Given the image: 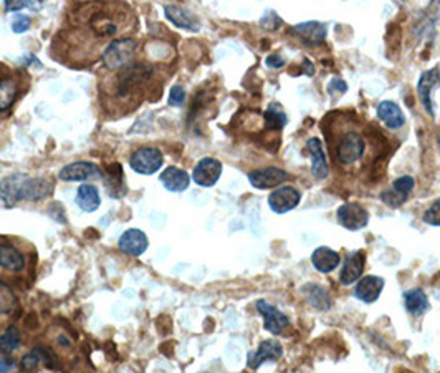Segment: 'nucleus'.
<instances>
[{"instance_id":"nucleus-1","label":"nucleus","mask_w":440,"mask_h":373,"mask_svg":"<svg viewBox=\"0 0 440 373\" xmlns=\"http://www.w3.org/2000/svg\"><path fill=\"white\" fill-rule=\"evenodd\" d=\"M53 191V184L43 178H30L27 174H10L0 181V201L7 206L22 203V201H38L48 198Z\"/></svg>"},{"instance_id":"nucleus-2","label":"nucleus","mask_w":440,"mask_h":373,"mask_svg":"<svg viewBox=\"0 0 440 373\" xmlns=\"http://www.w3.org/2000/svg\"><path fill=\"white\" fill-rule=\"evenodd\" d=\"M153 75L154 68L143 62H133L128 67L118 70L113 82L109 83L111 97L119 102H128L141 93V88L153 80Z\"/></svg>"},{"instance_id":"nucleus-3","label":"nucleus","mask_w":440,"mask_h":373,"mask_svg":"<svg viewBox=\"0 0 440 373\" xmlns=\"http://www.w3.org/2000/svg\"><path fill=\"white\" fill-rule=\"evenodd\" d=\"M136 52H138V42L133 38H118L106 45V48L101 53L103 67L109 72H118V70L128 67L134 62Z\"/></svg>"},{"instance_id":"nucleus-4","label":"nucleus","mask_w":440,"mask_h":373,"mask_svg":"<svg viewBox=\"0 0 440 373\" xmlns=\"http://www.w3.org/2000/svg\"><path fill=\"white\" fill-rule=\"evenodd\" d=\"M164 164V156L161 153L159 148H154V146H143V148H138L131 154L129 158V166L131 169L136 171L138 174L151 176L163 168Z\"/></svg>"},{"instance_id":"nucleus-5","label":"nucleus","mask_w":440,"mask_h":373,"mask_svg":"<svg viewBox=\"0 0 440 373\" xmlns=\"http://www.w3.org/2000/svg\"><path fill=\"white\" fill-rule=\"evenodd\" d=\"M364 149H366V143L364 138L358 131H348L341 136L336 146V159L340 164H354L356 161L363 158Z\"/></svg>"},{"instance_id":"nucleus-6","label":"nucleus","mask_w":440,"mask_h":373,"mask_svg":"<svg viewBox=\"0 0 440 373\" xmlns=\"http://www.w3.org/2000/svg\"><path fill=\"white\" fill-rule=\"evenodd\" d=\"M439 87H440V70L437 67L424 72L421 75V78H419L417 95L429 117H436V112H434V103H432V92Z\"/></svg>"},{"instance_id":"nucleus-7","label":"nucleus","mask_w":440,"mask_h":373,"mask_svg":"<svg viewBox=\"0 0 440 373\" xmlns=\"http://www.w3.org/2000/svg\"><path fill=\"white\" fill-rule=\"evenodd\" d=\"M301 201L300 191L293 186H281L273 191V193L268 196V206L273 213L277 214H285L288 211L295 209Z\"/></svg>"},{"instance_id":"nucleus-8","label":"nucleus","mask_w":440,"mask_h":373,"mask_svg":"<svg viewBox=\"0 0 440 373\" xmlns=\"http://www.w3.org/2000/svg\"><path fill=\"white\" fill-rule=\"evenodd\" d=\"M414 186H416V181H414L412 176H401V178L394 181L391 188L384 191L381 194V201L389 208H399L409 199V196L414 191Z\"/></svg>"},{"instance_id":"nucleus-9","label":"nucleus","mask_w":440,"mask_h":373,"mask_svg":"<svg viewBox=\"0 0 440 373\" xmlns=\"http://www.w3.org/2000/svg\"><path fill=\"white\" fill-rule=\"evenodd\" d=\"M222 174V163L215 158H202L192 171V179L200 188H212Z\"/></svg>"},{"instance_id":"nucleus-10","label":"nucleus","mask_w":440,"mask_h":373,"mask_svg":"<svg viewBox=\"0 0 440 373\" xmlns=\"http://www.w3.org/2000/svg\"><path fill=\"white\" fill-rule=\"evenodd\" d=\"M338 221L348 231H359L367 226L369 214L361 204L346 203L338 209Z\"/></svg>"},{"instance_id":"nucleus-11","label":"nucleus","mask_w":440,"mask_h":373,"mask_svg":"<svg viewBox=\"0 0 440 373\" xmlns=\"http://www.w3.org/2000/svg\"><path fill=\"white\" fill-rule=\"evenodd\" d=\"M288 176L286 171L280 168H264V169H255L249 173L250 184L257 189H272L278 188L283 183H286Z\"/></svg>"},{"instance_id":"nucleus-12","label":"nucleus","mask_w":440,"mask_h":373,"mask_svg":"<svg viewBox=\"0 0 440 373\" xmlns=\"http://www.w3.org/2000/svg\"><path fill=\"white\" fill-rule=\"evenodd\" d=\"M101 178V169L95 163L90 161H77L72 163L60 171V179L67 181V183H73V181H88V179H100Z\"/></svg>"},{"instance_id":"nucleus-13","label":"nucleus","mask_w":440,"mask_h":373,"mask_svg":"<svg viewBox=\"0 0 440 373\" xmlns=\"http://www.w3.org/2000/svg\"><path fill=\"white\" fill-rule=\"evenodd\" d=\"M27 267V261L17 246L12 243H0V270L10 272V274H20Z\"/></svg>"},{"instance_id":"nucleus-14","label":"nucleus","mask_w":440,"mask_h":373,"mask_svg":"<svg viewBox=\"0 0 440 373\" xmlns=\"http://www.w3.org/2000/svg\"><path fill=\"white\" fill-rule=\"evenodd\" d=\"M257 310H259L260 314L264 315L265 330H268L273 335H280L281 332H285L286 327L290 325V320H288V317L283 314L281 310H278L277 307L268 304L267 300L257 302Z\"/></svg>"},{"instance_id":"nucleus-15","label":"nucleus","mask_w":440,"mask_h":373,"mask_svg":"<svg viewBox=\"0 0 440 373\" xmlns=\"http://www.w3.org/2000/svg\"><path fill=\"white\" fill-rule=\"evenodd\" d=\"M118 246L126 256L139 257L141 254H144V252L148 251L149 241H148V236L144 234V231L128 229L121 234Z\"/></svg>"},{"instance_id":"nucleus-16","label":"nucleus","mask_w":440,"mask_h":373,"mask_svg":"<svg viewBox=\"0 0 440 373\" xmlns=\"http://www.w3.org/2000/svg\"><path fill=\"white\" fill-rule=\"evenodd\" d=\"M20 88L17 78L5 67H0V112L12 108L15 100L18 98Z\"/></svg>"},{"instance_id":"nucleus-17","label":"nucleus","mask_w":440,"mask_h":373,"mask_svg":"<svg viewBox=\"0 0 440 373\" xmlns=\"http://www.w3.org/2000/svg\"><path fill=\"white\" fill-rule=\"evenodd\" d=\"M384 289V279L377 275H366L361 277L358 280L356 289H354V294L359 300L366 302V304H372L379 299L381 292Z\"/></svg>"},{"instance_id":"nucleus-18","label":"nucleus","mask_w":440,"mask_h":373,"mask_svg":"<svg viewBox=\"0 0 440 373\" xmlns=\"http://www.w3.org/2000/svg\"><path fill=\"white\" fill-rule=\"evenodd\" d=\"M364 264H366V254L363 251L353 252L346 257L345 266H343L341 274H340V282L343 285H351L354 282L361 279L363 272H364Z\"/></svg>"},{"instance_id":"nucleus-19","label":"nucleus","mask_w":440,"mask_h":373,"mask_svg":"<svg viewBox=\"0 0 440 373\" xmlns=\"http://www.w3.org/2000/svg\"><path fill=\"white\" fill-rule=\"evenodd\" d=\"M291 32L295 33L298 38L303 40L306 45L316 47V45H321L323 42H325L326 25L321 22H303V23L295 25Z\"/></svg>"},{"instance_id":"nucleus-20","label":"nucleus","mask_w":440,"mask_h":373,"mask_svg":"<svg viewBox=\"0 0 440 373\" xmlns=\"http://www.w3.org/2000/svg\"><path fill=\"white\" fill-rule=\"evenodd\" d=\"M306 151L310 153L311 158V174L316 179H325L330 174V168H328L325 151H323V143L320 138H310L306 143Z\"/></svg>"},{"instance_id":"nucleus-21","label":"nucleus","mask_w":440,"mask_h":373,"mask_svg":"<svg viewBox=\"0 0 440 373\" xmlns=\"http://www.w3.org/2000/svg\"><path fill=\"white\" fill-rule=\"evenodd\" d=\"M281 354H283L281 345L278 344L277 340H265L259 345L257 352H252L249 355V367L252 370H257L262 364H265L267 360L270 362L278 360Z\"/></svg>"},{"instance_id":"nucleus-22","label":"nucleus","mask_w":440,"mask_h":373,"mask_svg":"<svg viewBox=\"0 0 440 373\" xmlns=\"http://www.w3.org/2000/svg\"><path fill=\"white\" fill-rule=\"evenodd\" d=\"M161 183L171 193H184L191 184V176L186 173L184 169L176 168V166H169L163 171V174L159 176Z\"/></svg>"},{"instance_id":"nucleus-23","label":"nucleus","mask_w":440,"mask_h":373,"mask_svg":"<svg viewBox=\"0 0 440 373\" xmlns=\"http://www.w3.org/2000/svg\"><path fill=\"white\" fill-rule=\"evenodd\" d=\"M377 118L381 120L389 130H399L406 123V117H404L401 107H399L397 103L391 102V100H386V102H381L377 105Z\"/></svg>"},{"instance_id":"nucleus-24","label":"nucleus","mask_w":440,"mask_h":373,"mask_svg":"<svg viewBox=\"0 0 440 373\" xmlns=\"http://www.w3.org/2000/svg\"><path fill=\"white\" fill-rule=\"evenodd\" d=\"M164 12L169 22H173L176 27L191 30V32H197V30H199V20H197L189 10L182 9L179 5H166Z\"/></svg>"},{"instance_id":"nucleus-25","label":"nucleus","mask_w":440,"mask_h":373,"mask_svg":"<svg viewBox=\"0 0 440 373\" xmlns=\"http://www.w3.org/2000/svg\"><path fill=\"white\" fill-rule=\"evenodd\" d=\"M341 257L336 251L330 248H318L311 254V264L315 266V269L321 274H330L340 266Z\"/></svg>"},{"instance_id":"nucleus-26","label":"nucleus","mask_w":440,"mask_h":373,"mask_svg":"<svg viewBox=\"0 0 440 373\" xmlns=\"http://www.w3.org/2000/svg\"><path fill=\"white\" fill-rule=\"evenodd\" d=\"M303 292H305L308 304L316 310H330L331 309V297L328 294L325 287L318 284H306L303 285Z\"/></svg>"},{"instance_id":"nucleus-27","label":"nucleus","mask_w":440,"mask_h":373,"mask_svg":"<svg viewBox=\"0 0 440 373\" xmlns=\"http://www.w3.org/2000/svg\"><path fill=\"white\" fill-rule=\"evenodd\" d=\"M77 204L85 213H95L101 206L100 191L95 184H82L77 191Z\"/></svg>"},{"instance_id":"nucleus-28","label":"nucleus","mask_w":440,"mask_h":373,"mask_svg":"<svg viewBox=\"0 0 440 373\" xmlns=\"http://www.w3.org/2000/svg\"><path fill=\"white\" fill-rule=\"evenodd\" d=\"M404 304L411 315L421 317L429 310V299L422 289H411L404 294Z\"/></svg>"},{"instance_id":"nucleus-29","label":"nucleus","mask_w":440,"mask_h":373,"mask_svg":"<svg viewBox=\"0 0 440 373\" xmlns=\"http://www.w3.org/2000/svg\"><path fill=\"white\" fill-rule=\"evenodd\" d=\"M104 184H106V188H108V193L111 196H114V198L121 196L118 189H121V193H124L123 168H121L119 163H113V164H109L108 168H106Z\"/></svg>"},{"instance_id":"nucleus-30","label":"nucleus","mask_w":440,"mask_h":373,"mask_svg":"<svg viewBox=\"0 0 440 373\" xmlns=\"http://www.w3.org/2000/svg\"><path fill=\"white\" fill-rule=\"evenodd\" d=\"M288 117L280 103H270L265 112V125L270 131H280L286 126Z\"/></svg>"},{"instance_id":"nucleus-31","label":"nucleus","mask_w":440,"mask_h":373,"mask_svg":"<svg viewBox=\"0 0 440 373\" xmlns=\"http://www.w3.org/2000/svg\"><path fill=\"white\" fill-rule=\"evenodd\" d=\"M20 344H22V337H20L17 327L10 325L0 335V352H2V355H12L15 350L20 349Z\"/></svg>"},{"instance_id":"nucleus-32","label":"nucleus","mask_w":440,"mask_h":373,"mask_svg":"<svg viewBox=\"0 0 440 373\" xmlns=\"http://www.w3.org/2000/svg\"><path fill=\"white\" fill-rule=\"evenodd\" d=\"M15 309H18L17 295L7 282L0 279V315L12 314Z\"/></svg>"},{"instance_id":"nucleus-33","label":"nucleus","mask_w":440,"mask_h":373,"mask_svg":"<svg viewBox=\"0 0 440 373\" xmlns=\"http://www.w3.org/2000/svg\"><path fill=\"white\" fill-rule=\"evenodd\" d=\"M33 352L38 355L40 364H43L48 370H53V372L60 370L58 357H57V354H55L52 349H50V347H47V345H37L33 349Z\"/></svg>"},{"instance_id":"nucleus-34","label":"nucleus","mask_w":440,"mask_h":373,"mask_svg":"<svg viewBox=\"0 0 440 373\" xmlns=\"http://www.w3.org/2000/svg\"><path fill=\"white\" fill-rule=\"evenodd\" d=\"M422 219H424V223H427L431 226H440V198L434 201L431 208L426 211V214H424Z\"/></svg>"},{"instance_id":"nucleus-35","label":"nucleus","mask_w":440,"mask_h":373,"mask_svg":"<svg viewBox=\"0 0 440 373\" xmlns=\"http://www.w3.org/2000/svg\"><path fill=\"white\" fill-rule=\"evenodd\" d=\"M38 365H40V359H38V355L35 354L33 350L30 352V354L23 355L22 357V362H20V367H22V370L27 372V373H35V372H37Z\"/></svg>"},{"instance_id":"nucleus-36","label":"nucleus","mask_w":440,"mask_h":373,"mask_svg":"<svg viewBox=\"0 0 440 373\" xmlns=\"http://www.w3.org/2000/svg\"><path fill=\"white\" fill-rule=\"evenodd\" d=\"M30 25H32V19L28 17V15H15L14 17V22H12V28L15 33H23L27 32V30L30 28Z\"/></svg>"},{"instance_id":"nucleus-37","label":"nucleus","mask_w":440,"mask_h":373,"mask_svg":"<svg viewBox=\"0 0 440 373\" xmlns=\"http://www.w3.org/2000/svg\"><path fill=\"white\" fill-rule=\"evenodd\" d=\"M186 102V90L181 85H174L169 92V105L171 107H181Z\"/></svg>"},{"instance_id":"nucleus-38","label":"nucleus","mask_w":440,"mask_h":373,"mask_svg":"<svg viewBox=\"0 0 440 373\" xmlns=\"http://www.w3.org/2000/svg\"><path fill=\"white\" fill-rule=\"evenodd\" d=\"M37 9V4L35 2H23V0H15V2H12V0H7L5 2V10L7 12H17V10H22V9Z\"/></svg>"},{"instance_id":"nucleus-39","label":"nucleus","mask_w":440,"mask_h":373,"mask_svg":"<svg viewBox=\"0 0 440 373\" xmlns=\"http://www.w3.org/2000/svg\"><path fill=\"white\" fill-rule=\"evenodd\" d=\"M262 25H264L267 30H277L278 27H280V25H283V20L278 17V15L270 12V14H267L264 19H262Z\"/></svg>"},{"instance_id":"nucleus-40","label":"nucleus","mask_w":440,"mask_h":373,"mask_svg":"<svg viewBox=\"0 0 440 373\" xmlns=\"http://www.w3.org/2000/svg\"><path fill=\"white\" fill-rule=\"evenodd\" d=\"M348 90V85L343 82L341 78H333L330 85H328V92H330L331 95L335 93H345Z\"/></svg>"},{"instance_id":"nucleus-41","label":"nucleus","mask_w":440,"mask_h":373,"mask_svg":"<svg viewBox=\"0 0 440 373\" xmlns=\"http://www.w3.org/2000/svg\"><path fill=\"white\" fill-rule=\"evenodd\" d=\"M285 63H286V62H285V58L280 57V55H268V57L265 58V65H267V67H268V68H273V70L281 68Z\"/></svg>"},{"instance_id":"nucleus-42","label":"nucleus","mask_w":440,"mask_h":373,"mask_svg":"<svg viewBox=\"0 0 440 373\" xmlns=\"http://www.w3.org/2000/svg\"><path fill=\"white\" fill-rule=\"evenodd\" d=\"M15 367V360L12 357L0 355V373H10Z\"/></svg>"},{"instance_id":"nucleus-43","label":"nucleus","mask_w":440,"mask_h":373,"mask_svg":"<svg viewBox=\"0 0 440 373\" xmlns=\"http://www.w3.org/2000/svg\"><path fill=\"white\" fill-rule=\"evenodd\" d=\"M303 68H305V70H303V73L310 75V77H311L313 73H315V67H313V63L308 58L303 60Z\"/></svg>"},{"instance_id":"nucleus-44","label":"nucleus","mask_w":440,"mask_h":373,"mask_svg":"<svg viewBox=\"0 0 440 373\" xmlns=\"http://www.w3.org/2000/svg\"><path fill=\"white\" fill-rule=\"evenodd\" d=\"M58 344H60V345H63V347L67 345L68 349H70V347H72V342H70V339H68V337L65 335V334H62V335L58 337Z\"/></svg>"},{"instance_id":"nucleus-45","label":"nucleus","mask_w":440,"mask_h":373,"mask_svg":"<svg viewBox=\"0 0 440 373\" xmlns=\"http://www.w3.org/2000/svg\"><path fill=\"white\" fill-rule=\"evenodd\" d=\"M437 141H439V146H440V131H439V136H437Z\"/></svg>"}]
</instances>
